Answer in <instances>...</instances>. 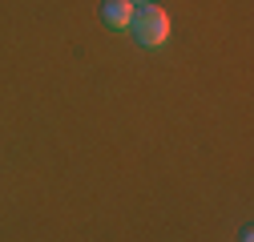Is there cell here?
Instances as JSON below:
<instances>
[{
	"instance_id": "6da1fadb",
	"label": "cell",
	"mask_w": 254,
	"mask_h": 242,
	"mask_svg": "<svg viewBox=\"0 0 254 242\" xmlns=\"http://www.w3.org/2000/svg\"><path fill=\"white\" fill-rule=\"evenodd\" d=\"M129 28H133L137 45H145V49H162V45L170 41V12L157 8V4H141V8H133Z\"/></svg>"
},
{
	"instance_id": "7a4b0ae2",
	"label": "cell",
	"mask_w": 254,
	"mask_h": 242,
	"mask_svg": "<svg viewBox=\"0 0 254 242\" xmlns=\"http://www.w3.org/2000/svg\"><path fill=\"white\" fill-rule=\"evenodd\" d=\"M101 20L113 28V33H129L133 4H129V0H101Z\"/></svg>"
},
{
	"instance_id": "3957f363",
	"label": "cell",
	"mask_w": 254,
	"mask_h": 242,
	"mask_svg": "<svg viewBox=\"0 0 254 242\" xmlns=\"http://www.w3.org/2000/svg\"><path fill=\"white\" fill-rule=\"evenodd\" d=\"M129 4H133V8H141V4H153V0H129Z\"/></svg>"
}]
</instances>
